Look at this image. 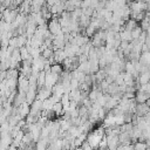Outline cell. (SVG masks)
<instances>
[{
	"mask_svg": "<svg viewBox=\"0 0 150 150\" xmlns=\"http://www.w3.org/2000/svg\"><path fill=\"white\" fill-rule=\"evenodd\" d=\"M103 136H104L103 129H97V130H94V131L87 134V139H86V142H87L88 145L94 150V149H97V145H98V143L101 142V139L103 138Z\"/></svg>",
	"mask_w": 150,
	"mask_h": 150,
	"instance_id": "1",
	"label": "cell"
},
{
	"mask_svg": "<svg viewBox=\"0 0 150 150\" xmlns=\"http://www.w3.org/2000/svg\"><path fill=\"white\" fill-rule=\"evenodd\" d=\"M47 28H48V32H49L53 36H55L56 34H59V33L61 32V27H60V25H59L57 18L55 19V16L53 15L52 19L49 20V22L47 23Z\"/></svg>",
	"mask_w": 150,
	"mask_h": 150,
	"instance_id": "2",
	"label": "cell"
},
{
	"mask_svg": "<svg viewBox=\"0 0 150 150\" xmlns=\"http://www.w3.org/2000/svg\"><path fill=\"white\" fill-rule=\"evenodd\" d=\"M18 14H19V12H18L16 9H9V8H6V9L2 12V14H1V16H2V21H5L6 23H12V22L15 20V18H16Z\"/></svg>",
	"mask_w": 150,
	"mask_h": 150,
	"instance_id": "3",
	"label": "cell"
},
{
	"mask_svg": "<svg viewBox=\"0 0 150 150\" xmlns=\"http://www.w3.org/2000/svg\"><path fill=\"white\" fill-rule=\"evenodd\" d=\"M107 148L108 150H116V148L120 145L118 142V135H107Z\"/></svg>",
	"mask_w": 150,
	"mask_h": 150,
	"instance_id": "4",
	"label": "cell"
},
{
	"mask_svg": "<svg viewBox=\"0 0 150 150\" xmlns=\"http://www.w3.org/2000/svg\"><path fill=\"white\" fill-rule=\"evenodd\" d=\"M50 95H52V90H50V89H47V88H45V87H42V88H40V89L36 90L35 100H39V101L42 102V101L49 98Z\"/></svg>",
	"mask_w": 150,
	"mask_h": 150,
	"instance_id": "5",
	"label": "cell"
},
{
	"mask_svg": "<svg viewBox=\"0 0 150 150\" xmlns=\"http://www.w3.org/2000/svg\"><path fill=\"white\" fill-rule=\"evenodd\" d=\"M134 100L136 103H145L149 100V93H141V91H136Z\"/></svg>",
	"mask_w": 150,
	"mask_h": 150,
	"instance_id": "6",
	"label": "cell"
},
{
	"mask_svg": "<svg viewBox=\"0 0 150 150\" xmlns=\"http://www.w3.org/2000/svg\"><path fill=\"white\" fill-rule=\"evenodd\" d=\"M138 63H139L141 66L149 67V63H150V53H149V52L141 53V54H139V57H138Z\"/></svg>",
	"mask_w": 150,
	"mask_h": 150,
	"instance_id": "7",
	"label": "cell"
},
{
	"mask_svg": "<svg viewBox=\"0 0 150 150\" xmlns=\"http://www.w3.org/2000/svg\"><path fill=\"white\" fill-rule=\"evenodd\" d=\"M18 112L16 114H19L20 116H21V118H23V117H26L28 114H29V104L27 103V102H23L21 105H19L18 108Z\"/></svg>",
	"mask_w": 150,
	"mask_h": 150,
	"instance_id": "8",
	"label": "cell"
},
{
	"mask_svg": "<svg viewBox=\"0 0 150 150\" xmlns=\"http://www.w3.org/2000/svg\"><path fill=\"white\" fill-rule=\"evenodd\" d=\"M149 77H150L149 71L139 73V74H138V77H137V83H138V84H145V83H149Z\"/></svg>",
	"mask_w": 150,
	"mask_h": 150,
	"instance_id": "9",
	"label": "cell"
},
{
	"mask_svg": "<svg viewBox=\"0 0 150 150\" xmlns=\"http://www.w3.org/2000/svg\"><path fill=\"white\" fill-rule=\"evenodd\" d=\"M68 95H69V100H70V101H74V102H76V103H80V101H81V91H80L79 89L71 90Z\"/></svg>",
	"mask_w": 150,
	"mask_h": 150,
	"instance_id": "10",
	"label": "cell"
},
{
	"mask_svg": "<svg viewBox=\"0 0 150 150\" xmlns=\"http://www.w3.org/2000/svg\"><path fill=\"white\" fill-rule=\"evenodd\" d=\"M69 102H70L69 95H68V94H63V95L61 96V100H60V103L62 104L63 111H67V110H68V108H69Z\"/></svg>",
	"mask_w": 150,
	"mask_h": 150,
	"instance_id": "11",
	"label": "cell"
},
{
	"mask_svg": "<svg viewBox=\"0 0 150 150\" xmlns=\"http://www.w3.org/2000/svg\"><path fill=\"white\" fill-rule=\"evenodd\" d=\"M52 111L55 114V116H61L63 114V108H62V104L60 102H56L53 104V108H52Z\"/></svg>",
	"mask_w": 150,
	"mask_h": 150,
	"instance_id": "12",
	"label": "cell"
},
{
	"mask_svg": "<svg viewBox=\"0 0 150 150\" xmlns=\"http://www.w3.org/2000/svg\"><path fill=\"white\" fill-rule=\"evenodd\" d=\"M136 26H138V25H137V22H136V21H134L132 19H129V20H128V21H125V22H124V25H123L124 30H128V32H131Z\"/></svg>",
	"mask_w": 150,
	"mask_h": 150,
	"instance_id": "13",
	"label": "cell"
},
{
	"mask_svg": "<svg viewBox=\"0 0 150 150\" xmlns=\"http://www.w3.org/2000/svg\"><path fill=\"white\" fill-rule=\"evenodd\" d=\"M142 28L139 27V26H136L131 32H130V34H131V41L132 40H138V38H139V35L142 34Z\"/></svg>",
	"mask_w": 150,
	"mask_h": 150,
	"instance_id": "14",
	"label": "cell"
},
{
	"mask_svg": "<svg viewBox=\"0 0 150 150\" xmlns=\"http://www.w3.org/2000/svg\"><path fill=\"white\" fill-rule=\"evenodd\" d=\"M118 34H120V40H121V41L131 42V34H130V32L123 30V32H120Z\"/></svg>",
	"mask_w": 150,
	"mask_h": 150,
	"instance_id": "15",
	"label": "cell"
},
{
	"mask_svg": "<svg viewBox=\"0 0 150 150\" xmlns=\"http://www.w3.org/2000/svg\"><path fill=\"white\" fill-rule=\"evenodd\" d=\"M19 54H20V59H21V61H26V60H28V59L30 57V55H29V53H28V50H27L26 47H21V48H19Z\"/></svg>",
	"mask_w": 150,
	"mask_h": 150,
	"instance_id": "16",
	"label": "cell"
},
{
	"mask_svg": "<svg viewBox=\"0 0 150 150\" xmlns=\"http://www.w3.org/2000/svg\"><path fill=\"white\" fill-rule=\"evenodd\" d=\"M50 73H53V74H57V75H61V74L63 73V69H62L61 64H59V63H54V64H52V66H50Z\"/></svg>",
	"mask_w": 150,
	"mask_h": 150,
	"instance_id": "17",
	"label": "cell"
},
{
	"mask_svg": "<svg viewBox=\"0 0 150 150\" xmlns=\"http://www.w3.org/2000/svg\"><path fill=\"white\" fill-rule=\"evenodd\" d=\"M53 54H54V50H53L52 47H50V48L43 49L42 53H41V56H42L43 59H46V60H49L50 57H53Z\"/></svg>",
	"mask_w": 150,
	"mask_h": 150,
	"instance_id": "18",
	"label": "cell"
},
{
	"mask_svg": "<svg viewBox=\"0 0 150 150\" xmlns=\"http://www.w3.org/2000/svg\"><path fill=\"white\" fill-rule=\"evenodd\" d=\"M53 104H54V102L52 101L50 97L45 100V101H42V110H52Z\"/></svg>",
	"mask_w": 150,
	"mask_h": 150,
	"instance_id": "19",
	"label": "cell"
},
{
	"mask_svg": "<svg viewBox=\"0 0 150 150\" xmlns=\"http://www.w3.org/2000/svg\"><path fill=\"white\" fill-rule=\"evenodd\" d=\"M149 146L145 144V142H136L132 144V150H148Z\"/></svg>",
	"mask_w": 150,
	"mask_h": 150,
	"instance_id": "20",
	"label": "cell"
},
{
	"mask_svg": "<svg viewBox=\"0 0 150 150\" xmlns=\"http://www.w3.org/2000/svg\"><path fill=\"white\" fill-rule=\"evenodd\" d=\"M16 41H18V48L25 47L26 42H27V36L26 35H18L16 36Z\"/></svg>",
	"mask_w": 150,
	"mask_h": 150,
	"instance_id": "21",
	"label": "cell"
},
{
	"mask_svg": "<svg viewBox=\"0 0 150 150\" xmlns=\"http://www.w3.org/2000/svg\"><path fill=\"white\" fill-rule=\"evenodd\" d=\"M141 93H150V83H145V84H141L138 87V90Z\"/></svg>",
	"mask_w": 150,
	"mask_h": 150,
	"instance_id": "22",
	"label": "cell"
},
{
	"mask_svg": "<svg viewBox=\"0 0 150 150\" xmlns=\"http://www.w3.org/2000/svg\"><path fill=\"white\" fill-rule=\"evenodd\" d=\"M107 112H108V110H105L104 108H100V109L97 110V118H98V120H103V118L105 117Z\"/></svg>",
	"mask_w": 150,
	"mask_h": 150,
	"instance_id": "23",
	"label": "cell"
}]
</instances>
